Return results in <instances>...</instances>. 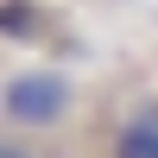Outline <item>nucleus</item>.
<instances>
[{
  "instance_id": "f257e3e1",
  "label": "nucleus",
  "mask_w": 158,
  "mask_h": 158,
  "mask_svg": "<svg viewBox=\"0 0 158 158\" xmlns=\"http://www.w3.org/2000/svg\"><path fill=\"white\" fill-rule=\"evenodd\" d=\"M0 114H6L13 133H57L63 120L76 114V82L63 70H13L6 95H0Z\"/></svg>"
},
{
  "instance_id": "f03ea898",
  "label": "nucleus",
  "mask_w": 158,
  "mask_h": 158,
  "mask_svg": "<svg viewBox=\"0 0 158 158\" xmlns=\"http://www.w3.org/2000/svg\"><path fill=\"white\" fill-rule=\"evenodd\" d=\"M108 158H158V108L133 114V120H120V133H114Z\"/></svg>"
},
{
  "instance_id": "7ed1b4c3",
  "label": "nucleus",
  "mask_w": 158,
  "mask_h": 158,
  "mask_svg": "<svg viewBox=\"0 0 158 158\" xmlns=\"http://www.w3.org/2000/svg\"><path fill=\"white\" fill-rule=\"evenodd\" d=\"M0 158H38V152L25 146V133H6V139H0Z\"/></svg>"
}]
</instances>
